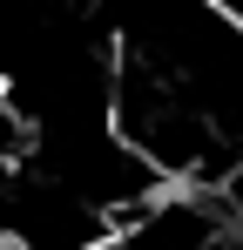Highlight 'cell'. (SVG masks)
I'll use <instances>...</instances> for the list:
<instances>
[{
    "label": "cell",
    "instance_id": "cell-1",
    "mask_svg": "<svg viewBox=\"0 0 243 250\" xmlns=\"http://www.w3.org/2000/svg\"><path fill=\"white\" fill-rule=\"evenodd\" d=\"M27 122H20V108L0 95V209L14 203V189H20V176H27Z\"/></svg>",
    "mask_w": 243,
    "mask_h": 250
}]
</instances>
